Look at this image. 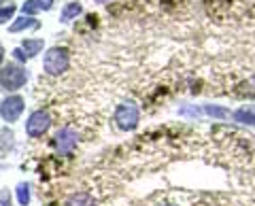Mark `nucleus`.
I'll list each match as a JSON object with an SVG mask.
<instances>
[{"mask_svg": "<svg viewBox=\"0 0 255 206\" xmlns=\"http://www.w3.org/2000/svg\"><path fill=\"white\" fill-rule=\"evenodd\" d=\"M138 108L134 102H124L115 110V121L122 130H134L138 125Z\"/></svg>", "mask_w": 255, "mask_h": 206, "instance_id": "3", "label": "nucleus"}, {"mask_svg": "<svg viewBox=\"0 0 255 206\" xmlns=\"http://www.w3.org/2000/svg\"><path fill=\"white\" fill-rule=\"evenodd\" d=\"M38 9H41V6H38L36 0H26V2H23V6H21V11H23V15H26V17H32V15H36Z\"/></svg>", "mask_w": 255, "mask_h": 206, "instance_id": "13", "label": "nucleus"}, {"mask_svg": "<svg viewBox=\"0 0 255 206\" xmlns=\"http://www.w3.org/2000/svg\"><path fill=\"white\" fill-rule=\"evenodd\" d=\"M38 26V21L34 19V17H19V19H15L13 23H11V32H21V30H28V28H36Z\"/></svg>", "mask_w": 255, "mask_h": 206, "instance_id": "9", "label": "nucleus"}, {"mask_svg": "<svg viewBox=\"0 0 255 206\" xmlns=\"http://www.w3.org/2000/svg\"><path fill=\"white\" fill-rule=\"evenodd\" d=\"M83 9H81V4L79 2H68L66 6H64V11H62V15H60V21H64V23H68L70 19H75L79 13H81Z\"/></svg>", "mask_w": 255, "mask_h": 206, "instance_id": "11", "label": "nucleus"}, {"mask_svg": "<svg viewBox=\"0 0 255 206\" xmlns=\"http://www.w3.org/2000/svg\"><path fill=\"white\" fill-rule=\"evenodd\" d=\"M21 49L26 51L28 58H34L36 53H41V49H43V41H41V38H28V41H23Z\"/></svg>", "mask_w": 255, "mask_h": 206, "instance_id": "10", "label": "nucleus"}, {"mask_svg": "<svg viewBox=\"0 0 255 206\" xmlns=\"http://www.w3.org/2000/svg\"><path fill=\"white\" fill-rule=\"evenodd\" d=\"M17 202L21 206H28L30 204V185L28 183H19L17 185Z\"/></svg>", "mask_w": 255, "mask_h": 206, "instance_id": "12", "label": "nucleus"}, {"mask_svg": "<svg viewBox=\"0 0 255 206\" xmlns=\"http://www.w3.org/2000/svg\"><path fill=\"white\" fill-rule=\"evenodd\" d=\"M21 113H23V98L21 96H9L0 102V117H2L6 123L17 121Z\"/></svg>", "mask_w": 255, "mask_h": 206, "instance_id": "5", "label": "nucleus"}, {"mask_svg": "<svg viewBox=\"0 0 255 206\" xmlns=\"http://www.w3.org/2000/svg\"><path fill=\"white\" fill-rule=\"evenodd\" d=\"M28 81V73L19 64H4V68L0 70V85L6 92H17L21 90Z\"/></svg>", "mask_w": 255, "mask_h": 206, "instance_id": "1", "label": "nucleus"}, {"mask_svg": "<svg viewBox=\"0 0 255 206\" xmlns=\"http://www.w3.org/2000/svg\"><path fill=\"white\" fill-rule=\"evenodd\" d=\"M204 110H206V113H209L211 117H217V119H226V117L230 115L226 108H221V106H211V104H206Z\"/></svg>", "mask_w": 255, "mask_h": 206, "instance_id": "14", "label": "nucleus"}, {"mask_svg": "<svg viewBox=\"0 0 255 206\" xmlns=\"http://www.w3.org/2000/svg\"><path fill=\"white\" fill-rule=\"evenodd\" d=\"M0 204H2V206H11V194H9V189H2V192H0Z\"/></svg>", "mask_w": 255, "mask_h": 206, "instance_id": "16", "label": "nucleus"}, {"mask_svg": "<svg viewBox=\"0 0 255 206\" xmlns=\"http://www.w3.org/2000/svg\"><path fill=\"white\" fill-rule=\"evenodd\" d=\"M68 64H70V55H68V49H64V47H53V49L45 53L43 66L47 70V75H62L68 68Z\"/></svg>", "mask_w": 255, "mask_h": 206, "instance_id": "2", "label": "nucleus"}, {"mask_svg": "<svg viewBox=\"0 0 255 206\" xmlns=\"http://www.w3.org/2000/svg\"><path fill=\"white\" fill-rule=\"evenodd\" d=\"M77 147V132L73 128H62L55 134V149L60 155H70Z\"/></svg>", "mask_w": 255, "mask_h": 206, "instance_id": "6", "label": "nucleus"}, {"mask_svg": "<svg viewBox=\"0 0 255 206\" xmlns=\"http://www.w3.org/2000/svg\"><path fill=\"white\" fill-rule=\"evenodd\" d=\"M2 62H4V49L0 47V66H2Z\"/></svg>", "mask_w": 255, "mask_h": 206, "instance_id": "19", "label": "nucleus"}, {"mask_svg": "<svg viewBox=\"0 0 255 206\" xmlns=\"http://www.w3.org/2000/svg\"><path fill=\"white\" fill-rule=\"evenodd\" d=\"M38 2V6H41V9H45V11H49L51 6H53V0H36Z\"/></svg>", "mask_w": 255, "mask_h": 206, "instance_id": "18", "label": "nucleus"}, {"mask_svg": "<svg viewBox=\"0 0 255 206\" xmlns=\"http://www.w3.org/2000/svg\"><path fill=\"white\" fill-rule=\"evenodd\" d=\"M66 206H94V198L90 194L79 192V194H73V196L68 198Z\"/></svg>", "mask_w": 255, "mask_h": 206, "instance_id": "8", "label": "nucleus"}, {"mask_svg": "<svg viewBox=\"0 0 255 206\" xmlns=\"http://www.w3.org/2000/svg\"><path fill=\"white\" fill-rule=\"evenodd\" d=\"M234 119L241 121V123L253 125L255 123V106H243V108H238L236 113H234Z\"/></svg>", "mask_w": 255, "mask_h": 206, "instance_id": "7", "label": "nucleus"}, {"mask_svg": "<svg viewBox=\"0 0 255 206\" xmlns=\"http://www.w3.org/2000/svg\"><path fill=\"white\" fill-rule=\"evenodd\" d=\"M13 58H15V60H19V62H26V60H28V55L23 53V49L19 47V49H13Z\"/></svg>", "mask_w": 255, "mask_h": 206, "instance_id": "17", "label": "nucleus"}, {"mask_svg": "<svg viewBox=\"0 0 255 206\" xmlns=\"http://www.w3.org/2000/svg\"><path fill=\"white\" fill-rule=\"evenodd\" d=\"M15 15V4H6L0 9V23H6Z\"/></svg>", "mask_w": 255, "mask_h": 206, "instance_id": "15", "label": "nucleus"}, {"mask_svg": "<svg viewBox=\"0 0 255 206\" xmlns=\"http://www.w3.org/2000/svg\"><path fill=\"white\" fill-rule=\"evenodd\" d=\"M51 125V117L49 113H45V110H36V113H32L26 121V132L30 138H38L43 136V134L49 130Z\"/></svg>", "mask_w": 255, "mask_h": 206, "instance_id": "4", "label": "nucleus"}]
</instances>
